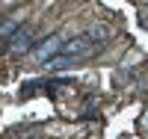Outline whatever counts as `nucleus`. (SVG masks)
I'll use <instances>...</instances> for the list:
<instances>
[{
    "instance_id": "obj_5",
    "label": "nucleus",
    "mask_w": 148,
    "mask_h": 139,
    "mask_svg": "<svg viewBox=\"0 0 148 139\" xmlns=\"http://www.w3.org/2000/svg\"><path fill=\"white\" fill-rule=\"evenodd\" d=\"M74 59H68V56H56V59H51L47 62V71H62V68H68Z\"/></svg>"
},
{
    "instance_id": "obj_3",
    "label": "nucleus",
    "mask_w": 148,
    "mask_h": 139,
    "mask_svg": "<svg viewBox=\"0 0 148 139\" xmlns=\"http://www.w3.org/2000/svg\"><path fill=\"white\" fill-rule=\"evenodd\" d=\"M95 42L89 39L86 33H80V36H74V39H68L65 45H62V53L59 56H68V59H77V56H83V53H89V47H92Z\"/></svg>"
},
{
    "instance_id": "obj_1",
    "label": "nucleus",
    "mask_w": 148,
    "mask_h": 139,
    "mask_svg": "<svg viewBox=\"0 0 148 139\" xmlns=\"http://www.w3.org/2000/svg\"><path fill=\"white\" fill-rule=\"evenodd\" d=\"M62 45H65L62 36H59V33H51V36H45V39L36 45L30 53H33L36 62H51V59H56L59 53H62Z\"/></svg>"
},
{
    "instance_id": "obj_2",
    "label": "nucleus",
    "mask_w": 148,
    "mask_h": 139,
    "mask_svg": "<svg viewBox=\"0 0 148 139\" xmlns=\"http://www.w3.org/2000/svg\"><path fill=\"white\" fill-rule=\"evenodd\" d=\"M36 47V30H33V24H21V27L12 33V39H9V53H27V50Z\"/></svg>"
},
{
    "instance_id": "obj_6",
    "label": "nucleus",
    "mask_w": 148,
    "mask_h": 139,
    "mask_svg": "<svg viewBox=\"0 0 148 139\" xmlns=\"http://www.w3.org/2000/svg\"><path fill=\"white\" fill-rule=\"evenodd\" d=\"M145 127H148V112H145Z\"/></svg>"
},
{
    "instance_id": "obj_4",
    "label": "nucleus",
    "mask_w": 148,
    "mask_h": 139,
    "mask_svg": "<svg viewBox=\"0 0 148 139\" xmlns=\"http://www.w3.org/2000/svg\"><path fill=\"white\" fill-rule=\"evenodd\" d=\"M86 36H89L92 42H107L110 36H113V27H107V24H92V27L86 30Z\"/></svg>"
}]
</instances>
